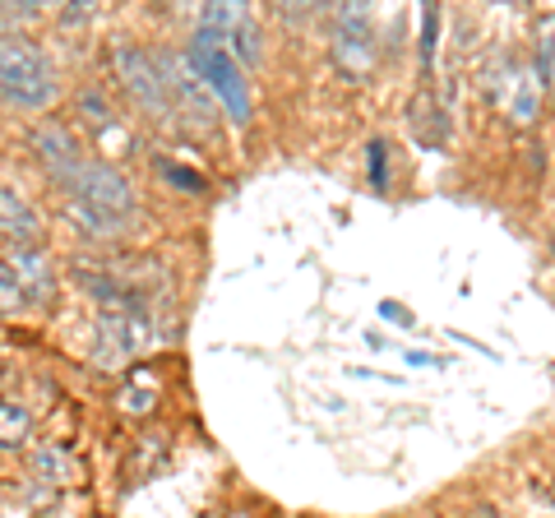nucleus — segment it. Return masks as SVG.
<instances>
[{
    "label": "nucleus",
    "instance_id": "obj_1",
    "mask_svg": "<svg viewBox=\"0 0 555 518\" xmlns=\"http://www.w3.org/2000/svg\"><path fill=\"white\" fill-rule=\"evenodd\" d=\"M33 148H38L47 177L65 190V199L89 204V209L107 213L116 222H126L134 213V190H130V181L120 177L112 163L89 158L83 144L65 126H56V120L38 126V130H33Z\"/></svg>",
    "mask_w": 555,
    "mask_h": 518
},
{
    "label": "nucleus",
    "instance_id": "obj_2",
    "mask_svg": "<svg viewBox=\"0 0 555 518\" xmlns=\"http://www.w3.org/2000/svg\"><path fill=\"white\" fill-rule=\"evenodd\" d=\"M0 98L24 112H42L56 102V65L38 42L20 38V33L0 38Z\"/></svg>",
    "mask_w": 555,
    "mask_h": 518
},
{
    "label": "nucleus",
    "instance_id": "obj_3",
    "mask_svg": "<svg viewBox=\"0 0 555 518\" xmlns=\"http://www.w3.org/2000/svg\"><path fill=\"white\" fill-rule=\"evenodd\" d=\"M190 70L199 75V83L208 93H214L222 107H228V116L236 120V126H246L250 120V89H246V75H241V61L232 56L228 47H222L214 33H195L190 38V51H185Z\"/></svg>",
    "mask_w": 555,
    "mask_h": 518
},
{
    "label": "nucleus",
    "instance_id": "obj_4",
    "mask_svg": "<svg viewBox=\"0 0 555 518\" xmlns=\"http://www.w3.org/2000/svg\"><path fill=\"white\" fill-rule=\"evenodd\" d=\"M112 70L120 79V89H126L149 116H167L171 112V93H167V79L158 70V56H149L144 47H134L126 38L112 42Z\"/></svg>",
    "mask_w": 555,
    "mask_h": 518
},
{
    "label": "nucleus",
    "instance_id": "obj_5",
    "mask_svg": "<svg viewBox=\"0 0 555 518\" xmlns=\"http://www.w3.org/2000/svg\"><path fill=\"white\" fill-rule=\"evenodd\" d=\"M334 61H338V70L343 75H371V65H375V38H371V10L366 5H343L334 10Z\"/></svg>",
    "mask_w": 555,
    "mask_h": 518
},
{
    "label": "nucleus",
    "instance_id": "obj_6",
    "mask_svg": "<svg viewBox=\"0 0 555 518\" xmlns=\"http://www.w3.org/2000/svg\"><path fill=\"white\" fill-rule=\"evenodd\" d=\"M199 28L214 33V38L228 47L236 61H255L259 56V28L250 20V10H241V5H208Z\"/></svg>",
    "mask_w": 555,
    "mask_h": 518
},
{
    "label": "nucleus",
    "instance_id": "obj_7",
    "mask_svg": "<svg viewBox=\"0 0 555 518\" xmlns=\"http://www.w3.org/2000/svg\"><path fill=\"white\" fill-rule=\"evenodd\" d=\"M0 259H5L10 273L20 279L28 301H51L56 297V269H51V259L42 255V246H5Z\"/></svg>",
    "mask_w": 555,
    "mask_h": 518
},
{
    "label": "nucleus",
    "instance_id": "obj_8",
    "mask_svg": "<svg viewBox=\"0 0 555 518\" xmlns=\"http://www.w3.org/2000/svg\"><path fill=\"white\" fill-rule=\"evenodd\" d=\"M102 357H134L149 342V315L144 310H107L98 315Z\"/></svg>",
    "mask_w": 555,
    "mask_h": 518
},
{
    "label": "nucleus",
    "instance_id": "obj_9",
    "mask_svg": "<svg viewBox=\"0 0 555 518\" xmlns=\"http://www.w3.org/2000/svg\"><path fill=\"white\" fill-rule=\"evenodd\" d=\"M158 70H163V79H167V93H171V102H181V107L195 116V120H214V93L199 83V75L190 70V61L185 56H167V61H158Z\"/></svg>",
    "mask_w": 555,
    "mask_h": 518
},
{
    "label": "nucleus",
    "instance_id": "obj_10",
    "mask_svg": "<svg viewBox=\"0 0 555 518\" xmlns=\"http://www.w3.org/2000/svg\"><path fill=\"white\" fill-rule=\"evenodd\" d=\"M0 236L10 246H42V218L38 209L20 195V190L0 185Z\"/></svg>",
    "mask_w": 555,
    "mask_h": 518
},
{
    "label": "nucleus",
    "instance_id": "obj_11",
    "mask_svg": "<svg viewBox=\"0 0 555 518\" xmlns=\"http://www.w3.org/2000/svg\"><path fill=\"white\" fill-rule=\"evenodd\" d=\"M537 102H542V79H537V70H514L509 79V116L518 120V126H528V120L537 116Z\"/></svg>",
    "mask_w": 555,
    "mask_h": 518
},
{
    "label": "nucleus",
    "instance_id": "obj_12",
    "mask_svg": "<svg viewBox=\"0 0 555 518\" xmlns=\"http://www.w3.org/2000/svg\"><path fill=\"white\" fill-rule=\"evenodd\" d=\"M79 116H83V126H89L93 134H112L120 120H116V112H112V102L102 98L98 89H83L79 93Z\"/></svg>",
    "mask_w": 555,
    "mask_h": 518
},
{
    "label": "nucleus",
    "instance_id": "obj_13",
    "mask_svg": "<svg viewBox=\"0 0 555 518\" xmlns=\"http://www.w3.org/2000/svg\"><path fill=\"white\" fill-rule=\"evenodd\" d=\"M65 218L75 222L79 232H89V236H112V232L126 228V222H116V218H107V213L89 209V204H75V199H65Z\"/></svg>",
    "mask_w": 555,
    "mask_h": 518
},
{
    "label": "nucleus",
    "instance_id": "obj_14",
    "mask_svg": "<svg viewBox=\"0 0 555 518\" xmlns=\"http://www.w3.org/2000/svg\"><path fill=\"white\" fill-rule=\"evenodd\" d=\"M412 130H416V140H426V144H440L444 140V120H440V107L430 98H416L412 102Z\"/></svg>",
    "mask_w": 555,
    "mask_h": 518
},
{
    "label": "nucleus",
    "instance_id": "obj_15",
    "mask_svg": "<svg viewBox=\"0 0 555 518\" xmlns=\"http://www.w3.org/2000/svg\"><path fill=\"white\" fill-rule=\"evenodd\" d=\"M28 412L20 403H0V449H20L28 440Z\"/></svg>",
    "mask_w": 555,
    "mask_h": 518
},
{
    "label": "nucleus",
    "instance_id": "obj_16",
    "mask_svg": "<svg viewBox=\"0 0 555 518\" xmlns=\"http://www.w3.org/2000/svg\"><path fill=\"white\" fill-rule=\"evenodd\" d=\"M537 75L555 89V20H546V38H537Z\"/></svg>",
    "mask_w": 555,
    "mask_h": 518
},
{
    "label": "nucleus",
    "instance_id": "obj_17",
    "mask_svg": "<svg viewBox=\"0 0 555 518\" xmlns=\"http://www.w3.org/2000/svg\"><path fill=\"white\" fill-rule=\"evenodd\" d=\"M28 297H24V287H20V279L10 273V264L0 259V310H20Z\"/></svg>",
    "mask_w": 555,
    "mask_h": 518
},
{
    "label": "nucleus",
    "instance_id": "obj_18",
    "mask_svg": "<svg viewBox=\"0 0 555 518\" xmlns=\"http://www.w3.org/2000/svg\"><path fill=\"white\" fill-rule=\"evenodd\" d=\"M33 468H38V472H47V477H65L69 472V458L61 454V449H38V458H33Z\"/></svg>",
    "mask_w": 555,
    "mask_h": 518
},
{
    "label": "nucleus",
    "instance_id": "obj_19",
    "mask_svg": "<svg viewBox=\"0 0 555 518\" xmlns=\"http://www.w3.org/2000/svg\"><path fill=\"white\" fill-rule=\"evenodd\" d=\"M163 177H167V181H177L185 195H199V190H204V181L195 177V171H190V167H177V163H167V167H163Z\"/></svg>",
    "mask_w": 555,
    "mask_h": 518
},
{
    "label": "nucleus",
    "instance_id": "obj_20",
    "mask_svg": "<svg viewBox=\"0 0 555 518\" xmlns=\"http://www.w3.org/2000/svg\"><path fill=\"white\" fill-rule=\"evenodd\" d=\"M436 24H440V10H426V24H422V65L436 61Z\"/></svg>",
    "mask_w": 555,
    "mask_h": 518
},
{
    "label": "nucleus",
    "instance_id": "obj_21",
    "mask_svg": "<svg viewBox=\"0 0 555 518\" xmlns=\"http://www.w3.org/2000/svg\"><path fill=\"white\" fill-rule=\"evenodd\" d=\"M153 403H158V393H153V389H126V393H120V407H126V412H149Z\"/></svg>",
    "mask_w": 555,
    "mask_h": 518
},
{
    "label": "nucleus",
    "instance_id": "obj_22",
    "mask_svg": "<svg viewBox=\"0 0 555 518\" xmlns=\"http://www.w3.org/2000/svg\"><path fill=\"white\" fill-rule=\"evenodd\" d=\"M371 181L385 185V144H371Z\"/></svg>",
    "mask_w": 555,
    "mask_h": 518
},
{
    "label": "nucleus",
    "instance_id": "obj_23",
    "mask_svg": "<svg viewBox=\"0 0 555 518\" xmlns=\"http://www.w3.org/2000/svg\"><path fill=\"white\" fill-rule=\"evenodd\" d=\"M232 518H246V514H232Z\"/></svg>",
    "mask_w": 555,
    "mask_h": 518
}]
</instances>
